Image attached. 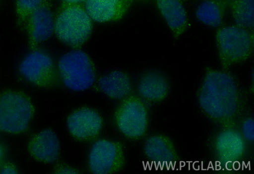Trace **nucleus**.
<instances>
[{
    "label": "nucleus",
    "instance_id": "obj_1",
    "mask_svg": "<svg viewBox=\"0 0 254 174\" xmlns=\"http://www.w3.org/2000/svg\"><path fill=\"white\" fill-rule=\"evenodd\" d=\"M198 102L210 119L225 125L231 123L240 107V97L234 78L225 72L210 70L199 90Z\"/></svg>",
    "mask_w": 254,
    "mask_h": 174
},
{
    "label": "nucleus",
    "instance_id": "obj_2",
    "mask_svg": "<svg viewBox=\"0 0 254 174\" xmlns=\"http://www.w3.org/2000/svg\"><path fill=\"white\" fill-rule=\"evenodd\" d=\"M58 68L64 84L72 90L84 91L95 82V73L92 63L81 50H74L63 55L59 59Z\"/></svg>",
    "mask_w": 254,
    "mask_h": 174
},
{
    "label": "nucleus",
    "instance_id": "obj_3",
    "mask_svg": "<svg viewBox=\"0 0 254 174\" xmlns=\"http://www.w3.org/2000/svg\"><path fill=\"white\" fill-rule=\"evenodd\" d=\"M92 30L91 19L85 10L77 6L63 10L54 22V31L65 44L77 47L88 38Z\"/></svg>",
    "mask_w": 254,
    "mask_h": 174
},
{
    "label": "nucleus",
    "instance_id": "obj_4",
    "mask_svg": "<svg viewBox=\"0 0 254 174\" xmlns=\"http://www.w3.org/2000/svg\"><path fill=\"white\" fill-rule=\"evenodd\" d=\"M217 41L220 60L224 67L245 59L253 46L250 33L238 26L220 29L217 34Z\"/></svg>",
    "mask_w": 254,
    "mask_h": 174
},
{
    "label": "nucleus",
    "instance_id": "obj_5",
    "mask_svg": "<svg viewBox=\"0 0 254 174\" xmlns=\"http://www.w3.org/2000/svg\"><path fill=\"white\" fill-rule=\"evenodd\" d=\"M32 108L26 98L8 92L0 97V130L16 133L26 129Z\"/></svg>",
    "mask_w": 254,
    "mask_h": 174
},
{
    "label": "nucleus",
    "instance_id": "obj_6",
    "mask_svg": "<svg viewBox=\"0 0 254 174\" xmlns=\"http://www.w3.org/2000/svg\"><path fill=\"white\" fill-rule=\"evenodd\" d=\"M116 120L119 129L125 135L131 138L140 137L147 127L146 106L137 98H128L118 109Z\"/></svg>",
    "mask_w": 254,
    "mask_h": 174
},
{
    "label": "nucleus",
    "instance_id": "obj_7",
    "mask_svg": "<svg viewBox=\"0 0 254 174\" xmlns=\"http://www.w3.org/2000/svg\"><path fill=\"white\" fill-rule=\"evenodd\" d=\"M123 162L122 149L119 144L99 139L92 144L88 155V163L93 174H107L117 171Z\"/></svg>",
    "mask_w": 254,
    "mask_h": 174
},
{
    "label": "nucleus",
    "instance_id": "obj_8",
    "mask_svg": "<svg viewBox=\"0 0 254 174\" xmlns=\"http://www.w3.org/2000/svg\"><path fill=\"white\" fill-rule=\"evenodd\" d=\"M225 126L215 137L214 152L222 162H236L245 154L247 141L238 130L230 125Z\"/></svg>",
    "mask_w": 254,
    "mask_h": 174
},
{
    "label": "nucleus",
    "instance_id": "obj_9",
    "mask_svg": "<svg viewBox=\"0 0 254 174\" xmlns=\"http://www.w3.org/2000/svg\"><path fill=\"white\" fill-rule=\"evenodd\" d=\"M54 70L53 62L50 55L40 50H33L21 61L20 74L27 81L43 85L51 79Z\"/></svg>",
    "mask_w": 254,
    "mask_h": 174
},
{
    "label": "nucleus",
    "instance_id": "obj_10",
    "mask_svg": "<svg viewBox=\"0 0 254 174\" xmlns=\"http://www.w3.org/2000/svg\"><path fill=\"white\" fill-rule=\"evenodd\" d=\"M66 124L73 136L79 139H86L99 133L102 126V120L95 110L83 108L71 114L67 118Z\"/></svg>",
    "mask_w": 254,
    "mask_h": 174
},
{
    "label": "nucleus",
    "instance_id": "obj_11",
    "mask_svg": "<svg viewBox=\"0 0 254 174\" xmlns=\"http://www.w3.org/2000/svg\"><path fill=\"white\" fill-rule=\"evenodd\" d=\"M25 29L31 48L51 37L54 31V21L49 8L43 3L36 9L29 17Z\"/></svg>",
    "mask_w": 254,
    "mask_h": 174
},
{
    "label": "nucleus",
    "instance_id": "obj_12",
    "mask_svg": "<svg viewBox=\"0 0 254 174\" xmlns=\"http://www.w3.org/2000/svg\"><path fill=\"white\" fill-rule=\"evenodd\" d=\"M144 151L151 161L160 164H170L178 158L175 147L172 140L162 134L152 135L146 140Z\"/></svg>",
    "mask_w": 254,
    "mask_h": 174
},
{
    "label": "nucleus",
    "instance_id": "obj_13",
    "mask_svg": "<svg viewBox=\"0 0 254 174\" xmlns=\"http://www.w3.org/2000/svg\"><path fill=\"white\" fill-rule=\"evenodd\" d=\"M127 3V0H86L85 8L91 19L105 22L120 18Z\"/></svg>",
    "mask_w": 254,
    "mask_h": 174
},
{
    "label": "nucleus",
    "instance_id": "obj_14",
    "mask_svg": "<svg viewBox=\"0 0 254 174\" xmlns=\"http://www.w3.org/2000/svg\"><path fill=\"white\" fill-rule=\"evenodd\" d=\"M31 149L37 158L48 163L55 162L58 158L60 151L58 137L53 130H44L37 135Z\"/></svg>",
    "mask_w": 254,
    "mask_h": 174
},
{
    "label": "nucleus",
    "instance_id": "obj_15",
    "mask_svg": "<svg viewBox=\"0 0 254 174\" xmlns=\"http://www.w3.org/2000/svg\"><path fill=\"white\" fill-rule=\"evenodd\" d=\"M138 89L140 94L145 99L159 101L167 96L169 84L166 78L161 74L150 72L141 78Z\"/></svg>",
    "mask_w": 254,
    "mask_h": 174
},
{
    "label": "nucleus",
    "instance_id": "obj_16",
    "mask_svg": "<svg viewBox=\"0 0 254 174\" xmlns=\"http://www.w3.org/2000/svg\"><path fill=\"white\" fill-rule=\"evenodd\" d=\"M98 85L104 93L115 99L125 97L131 90L128 76L119 71H113L100 78L98 81Z\"/></svg>",
    "mask_w": 254,
    "mask_h": 174
},
{
    "label": "nucleus",
    "instance_id": "obj_17",
    "mask_svg": "<svg viewBox=\"0 0 254 174\" xmlns=\"http://www.w3.org/2000/svg\"><path fill=\"white\" fill-rule=\"evenodd\" d=\"M157 4L174 34L180 35L187 26L186 13L181 3L179 0H158Z\"/></svg>",
    "mask_w": 254,
    "mask_h": 174
},
{
    "label": "nucleus",
    "instance_id": "obj_18",
    "mask_svg": "<svg viewBox=\"0 0 254 174\" xmlns=\"http://www.w3.org/2000/svg\"><path fill=\"white\" fill-rule=\"evenodd\" d=\"M196 16L203 24L216 27L221 23L222 18L219 7L211 0L201 2L196 10Z\"/></svg>",
    "mask_w": 254,
    "mask_h": 174
},
{
    "label": "nucleus",
    "instance_id": "obj_19",
    "mask_svg": "<svg viewBox=\"0 0 254 174\" xmlns=\"http://www.w3.org/2000/svg\"><path fill=\"white\" fill-rule=\"evenodd\" d=\"M234 21L238 26L251 28L254 26V0H240L234 11Z\"/></svg>",
    "mask_w": 254,
    "mask_h": 174
},
{
    "label": "nucleus",
    "instance_id": "obj_20",
    "mask_svg": "<svg viewBox=\"0 0 254 174\" xmlns=\"http://www.w3.org/2000/svg\"><path fill=\"white\" fill-rule=\"evenodd\" d=\"M44 0H16V11L18 26L25 29L29 17L32 12L44 3Z\"/></svg>",
    "mask_w": 254,
    "mask_h": 174
},
{
    "label": "nucleus",
    "instance_id": "obj_21",
    "mask_svg": "<svg viewBox=\"0 0 254 174\" xmlns=\"http://www.w3.org/2000/svg\"><path fill=\"white\" fill-rule=\"evenodd\" d=\"M240 132L247 142L254 140V120L253 117H248L242 122Z\"/></svg>",
    "mask_w": 254,
    "mask_h": 174
},
{
    "label": "nucleus",
    "instance_id": "obj_22",
    "mask_svg": "<svg viewBox=\"0 0 254 174\" xmlns=\"http://www.w3.org/2000/svg\"><path fill=\"white\" fill-rule=\"evenodd\" d=\"M59 174H78V172L72 168L64 167L60 169L57 172Z\"/></svg>",
    "mask_w": 254,
    "mask_h": 174
},
{
    "label": "nucleus",
    "instance_id": "obj_23",
    "mask_svg": "<svg viewBox=\"0 0 254 174\" xmlns=\"http://www.w3.org/2000/svg\"><path fill=\"white\" fill-rule=\"evenodd\" d=\"M0 173L2 174H14L17 173L13 168L10 167H5L1 170Z\"/></svg>",
    "mask_w": 254,
    "mask_h": 174
},
{
    "label": "nucleus",
    "instance_id": "obj_24",
    "mask_svg": "<svg viewBox=\"0 0 254 174\" xmlns=\"http://www.w3.org/2000/svg\"><path fill=\"white\" fill-rule=\"evenodd\" d=\"M63 0L64 1H66L67 2H69V3H78V2H82L85 0Z\"/></svg>",
    "mask_w": 254,
    "mask_h": 174
},
{
    "label": "nucleus",
    "instance_id": "obj_25",
    "mask_svg": "<svg viewBox=\"0 0 254 174\" xmlns=\"http://www.w3.org/2000/svg\"><path fill=\"white\" fill-rule=\"evenodd\" d=\"M2 151L1 147H0V159L1 158V157L2 156Z\"/></svg>",
    "mask_w": 254,
    "mask_h": 174
}]
</instances>
